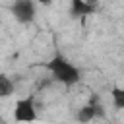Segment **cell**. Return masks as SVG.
I'll return each instance as SVG.
<instances>
[{
	"label": "cell",
	"mask_w": 124,
	"mask_h": 124,
	"mask_svg": "<svg viewBox=\"0 0 124 124\" xmlns=\"http://www.w3.org/2000/svg\"><path fill=\"white\" fill-rule=\"evenodd\" d=\"M46 68H48V72L52 74V78L58 81V83H62V85H74V83H78L79 81V70L68 60V58H64V56H54L50 62H46Z\"/></svg>",
	"instance_id": "cell-1"
},
{
	"label": "cell",
	"mask_w": 124,
	"mask_h": 124,
	"mask_svg": "<svg viewBox=\"0 0 124 124\" xmlns=\"http://www.w3.org/2000/svg\"><path fill=\"white\" fill-rule=\"evenodd\" d=\"M14 120L16 122H23V124H29V122H35L39 118L37 114V107H35V101L33 97H23V99H17L16 105H14Z\"/></svg>",
	"instance_id": "cell-2"
},
{
	"label": "cell",
	"mask_w": 124,
	"mask_h": 124,
	"mask_svg": "<svg viewBox=\"0 0 124 124\" xmlns=\"http://www.w3.org/2000/svg\"><path fill=\"white\" fill-rule=\"evenodd\" d=\"M12 14L19 23H31L35 19V0H16L12 4Z\"/></svg>",
	"instance_id": "cell-3"
},
{
	"label": "cell",
	"mask_w": 124,
	"mask_h": 124,
	"mask_svg": "<svg viewBox=\"0 0 124 124\" xmlns=\"http://www.w3.org/2000/svg\"><path fill=\"white\" fill-rule=\"evenodd\" d=\"M103 114H105V112H103V107H101L99 103L91 101L89 105H83V107L78 110L76 118H78V122H81V124H87V122H93L95 118H101Z\"/></svg>",
	"instance_id": "cell-4"
},
{
	"label": "cell",
	"mask_w": 124,
	"mask_h": 124,
	"mask_svg": "<svg viewBox=\"0 0 124 124\" xmlns=\"http://www.w3.org/2000/svg\"><path fill=\"white\" fill-rule=\"evenodd\" d=\"M93 4L87 2V0H72L70 2V14L74 17H83V16H89L93 14Z\"/></svg>",
	"instance_id": "cell-5"
},
{
	"label": "cell",
	"mask_w": 124,
	"mask_h": 124,
	"mask_svg": "<svg viewBox=\"0 0 124 124\" xmlns=\"http://www.w3.org/2000/svg\"><path fill=\"white\" fill-rule=\"evenodd\" d=\"M14 91H16V85H14V81L10 79V76L0 74V99H8V97H12Z\"/></svg>",
	"instance_id": "cell-6"
},
{
	"label": "cell",
	"mask_w": 124,
	"mask_h": 124,
	"mask_svg": "<svg viewBox=\"0 0 124 124\" xmlns=\"http://www.w3.org/2000/svg\"><path fill=\"white\" fill-rule=\"evenodd\" d=\"M110 97H112L114 108L124 110V89H122V87H112V89H110Z\"/></svg>",
	"instance_id": "cell-7"
},
{
	"label": "cell",
	"mask_w": 124,
	"mask_h": 124,
	"mask_svg": "<svg viewBox=\"0 0 124 124\" xmlns=\"http://www.w3.org/2000/svg\"><path fill=\"white\" fill-rule=\"evenodd\" d=\"M37 4H41V6H50L52 4V0H35Z\"/></svg>",
	"instance_id": "cell-8"
}]
</instances>
